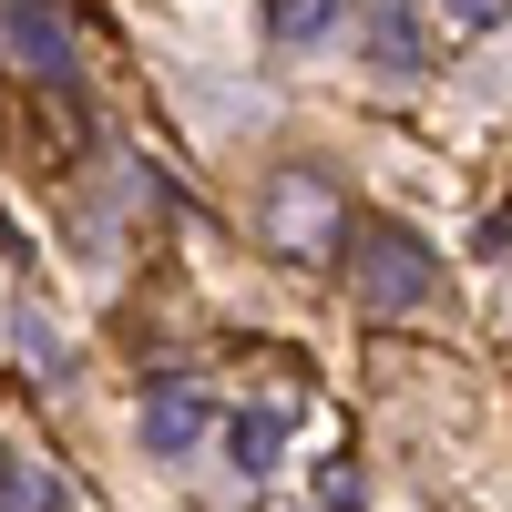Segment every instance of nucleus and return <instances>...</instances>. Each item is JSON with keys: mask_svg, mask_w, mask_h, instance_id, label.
<instances>
[{"mask_svg": "<svg viewBox=\"0 0 512 512\" xmlns=\"http://www.w3.org/2000/svg\"><path fill=\"white\" fill-rule=\"evenodd\" d=\"M0 512H62V482L41 461H0Z\"/></svg>", "mask_w": 512, "mask_h": 512, "instance_id": "7", "label": "nucleus"}, {"mask_svg": "<svg viewBox=\"0 0 512 512\" xmlns=\"http://www.w3.org/2000/svg\"><path fill=\"white\" fill-rule=\"evenodd\" d=\"M441 11H451L461 31H492V21H512V0H441Z\"/></svg>", "mask_w": 512, "mask_h": 512, "instance_id": "9", "label": "nucleus"}, {"mask_svg": "<svg viewBox=\"0 0 512 512\" xmlns=\"http://www.w3.org/2000/svg\"><path fill=\"white\" fill-rule=\"evenodd\" d=\"M256 226H267L277 256H297V267H328V256H349V195H338L318 164H277L267 195H256Z\"/></svg>", "mask_w": 512, "mask_h": 512, "instance_id": "1", "label": "nucleus"}, {"mask_svg": "<svg viewBox=\"0 0 512 512\" xmlns=\"http://www.w3.org/2000/svg\"><path fill=\"white\" fill-rule=\"evenodd\" d=\"M482 256H512V226H502V216L482 226Z\"/></svg>", "mask_w": 512, "mask_h": 512, "instance_id": "10", "label": "nucleus"}, {"mask_svg": "<svg viewBox=\"0 0 512 512\" xmlns=\"http://www.w3.org/2000/svg\"><path fill=\"white\" fill-rule=\"evenodd\" d=\"M205 431H216V410H205L185 379H154V400H144V451H154V461H185Z\"/></svg>", "mask_w": 512, "mask_h": 512, "instance_id": "4", "label": "nucleus"}, {"mask_svg": "<svg viewBox=\"0 0 512 512\" xmlns=\"http://www.w3.org/2000/svg\"><path fill=\"white\" fill-rule=\"evenodd\" d=\"M0 62L31 72V82H52V93H72L82 41H72V21H62V0H0Z\"/></svg>", "mask_w": 512, "mask_h": 512, "instance_id": "3", "label": "nucleus"}, {"mask_svg": "<svg viewBox=\"0 0 512 512\" xmlns=\"http://www.w3.org/2000/svg\"><path fill=\"white\" fill-rule=\"evenodd\" d=\"M369 62H379V72H420V31H410V11H379V21H369Z\"/></svg>", "mask_w": 512, "mask_h": 512, "instance_id": "8", "label": "nucleus"}, {"mask_svg": "<svg viewBox=\"0 0 512 512\" xmlns=\"http://www.w3.org/2000/svg\"><path fill=\"white\" fill-rule=\"evenodd\" d=\"M349 297L369 318H420L441 297V256L420 246L410 226H390V216H369L359 236H349Z\"/></svg>", "mask_w": 512, "mask_h": 512, "instance_id": "2", "label": "nucleus"}, {"mask_svg": "<svg viewBox=\"0 0 512 512\" xmlns=\"http://www.w3.org/2000/svg\"><path fill=\"white\" fill-rule=\"evenodd\" d=\"M338 11H349V0H267V41L277 52H308V41L338 31Z\"/></svg>", "mask_w": 512, "mask_h": 512, "instance_id": "6", "label": "nucleus"}, {"mask_svg": "<svg viewBox=\"0 0 512 512\" xmlns=\"http://www.w3.org/2000/svg\"><path fill=\"white\" fill-rule=\"evenodd\" d=\"M277 451H287V420H277V410H236V420H226V461H236L246 482H267Z\"/></svg>", "mask_w": 512, "mask_h": 512, "instance_id": "5", "label": "nucleus"}]
</instances>
